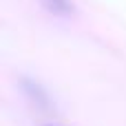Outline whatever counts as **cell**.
<instances>
[{
	"mask_svg": "<svg viewBox=\"0 0 126 126\" xmlns=\"http://www.w3.org/2000/svg\"><path fill=\"white\" fill-rule=\"evenodd\" d=\"M44 7H47V11H51L53 16H62V18H66V16H71L73 13V7H71V2L69 0H40Z\"/></svg>",
	"mask_w": 126,
	"mask_h": 126,
	"instance_id": "obj_1",
	"label": "cell"
}]
</instances>
